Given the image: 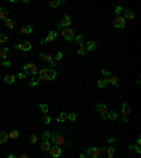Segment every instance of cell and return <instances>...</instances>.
Returning a JSON list of instances; mask_svg holds the SVG:
<instances>
[{"mask_svg":"<svg viewBox=\"0 0 141 158\" xmlns=\"http://www.w3.org/2000/svg\"><path fill=\"white\" fill-rule=\"evenodd\" d=\"M55 78H57V72L54 69L45 68V69L38 71V79L40 80H54Z\"/></svg>","mask_w":141,"mask_h":158,"instance_id":"1","label":"cell"},{"mask_svg":"<svg viewBox=\"0 0 141 158\" xmlns=\"http://www.w3.org/2000/svg\"><path fill=\"white\" fill-rule=\"evenodd\" d=\"M52 141L54 145H58V147H62V145L65 144V137L61 134V133H54V134H51V138H49Z\"/></svg>","mask_w":141,"mask_h":158,"instance_id":"2","label":"cell"},{"mask_svg":"<svg viewBox=\"0 0 141 158\" xmlns=\"http://www.w3.org/2000/svg\"><path fill=\"white\" fill-rule=\"evenodd\" d=\"M24 74L34 76L38 74V68H37L35 64H26V65H24Z\"/></svg>","mask_w":141,"mask_h":158,"instance_id":"3","label":"cell"},{"mask_svg":"<svg viewBox=\"0 0 141 158\" xmlns=\"http://www.w3.org/2000/svg\"><path fill=\"white\" fill-rule=\"evenodd\" d=\"M73 30H70V28H64V31H62V37H64L66 41H72L73 40Z\"/></svg>","mask_w":141,"mask_h":158,"instance_id":"4","label":"cell"},{"mask_svg":"<svg viewBox=\"0 0 141 158\" xmlns=\"http://www.w3.org/2000/svg\"><path fill=\"white\" fill-rule=\"evenodd\" d=\"M16 50H20V51H30L31 50V42H28V41H23V42H20L18 45H16Z\"/></svg>","mask_w":141,"mask_h":158,"instance_id":"5","label":"cell"},{"mask_svg":"<svg viewBox=\"0 0 141 158\" xmlns=\"http://www.w3.org/2000/svg\"><path fill=\"white\" fill-rule=\"evenodd\" d=\"M100 152H102V150H99L96 147H90L88 150V155L92 157V158H99V157H100Z\"/></svg>","mask_w":141,"mask_h":158,"instance_id":"6","label":"cell"},{"mask_svg":"<svg viewBox=\"0 0 141 158\" xmlns=\"http://www.w3.org/2000/svg\"><path fill=\"white\" fill-rule=\"evenodd\" d=\"M96 109H97L99 114L102 116V119L105 120V119H106V114H107V107H106V104H103V103H99L97 106H96Z\"/></svg>","mask_w":141,"mask_h":158,"instance_id":"7","label":"cell"},{"mask_svg":"<svg viewBox=\"0 0 141 158\" xmlns=\"http://www.w3.org/2000/svg\"><path fill=\"white\" fill-rule=\"evenodd\" d=\"M49 154H51L52 157H59L62 154V150H61V147H58V145H51V148H49Z\"/></svg>","mask_w":141,"mask_h":158,"instance_id":"8","label":"cell"},{"mask_svg":"<svg viewBox=\"0 0 141 158\" xmlns=\"http://www.w3.org/2000/svg\"><path fill=\"white\" fill-rule=\"evenodd\" d=\"M124 26H126V20H124L121 16H119V17L114 20V27L116 28H124Z\"/></svg>","mask_w":141,"mask_h":158,"instance_id":"9","label":"cell"},{"mask_svg":"<svg viewBox=\"0 0 141 158\" xmlns=\"http://www.w3.org/2000/svg\"><path fill=\"white\" fill-rule=\"evenodd\" d=\"M70 24V17L69 16H65L64 18H62V21L58 24V28H66Z\"/></svg>","mask_w":141,"mask_h":158,"instance_id":"10","label":"cell"},{"mask_svg":"<svg viewBox=\"0 0 141 158\" xmlns=\"http://www.w3.org/2000/svg\"><path fill=\"white\" fill-rule=\"evenodd\" d=\"M121 110H123L124 117H127V116L131 114V109H130V106H128L127 103H123V104H121Z\"/></svg>","mask_w":141,"mask_h":158,"instance_id":"11","label":"cell"},{"mask_svg":"<svg viewBox=\"0 0 141 158\" xmlns=\"http://www.w3.org/2000/svg\"><path fill=\"white\" fill-rule=\"evenodd\" d=\"M134 17H135V13L133 10H126L124 11V17H123L124 20H133Z\"/></svg>","mask_w":141,"mask_h":158,"instance_id":"12","label":"cell"},{"mask_svg":"<svg viewBox=\"0 0 141 158\" xmlns=\"http://www.w3.org/2000/svg\"><path fill=\"white\" fill-rule=\"evenodd\" d=\"M96 47H97V42L96 41H88V44H85L86 51H93Z\"/></svg>","mask_w":141,"mask_h":158,"instance_id":"13","label":"cell"},{"mask_svg":"<svg viewBox=\"0 0 141 158\" xmlns=\"http://www.w3.org/2000/svg\"><path fill=\"white\" fill-rule=\"evenodd\" d=\"M32 30H34V28H32L31 26H23L21 28H20V33L21 34H31Z\"/></svg>","mask_w":141,"mask_h":158,"instance_id":"14","label":"cell"},{"mask_svg":"<svg viewBox=\"0 0 141 158\" xmlns=\"http://www.w3.org/2000/svg\"><path fill=\"white\" fill-rule=\"evenodd\" d=\"M55 37H57V31H49L47 38H45V42H52L55 40Z\"/></svg>","mask_w":141,"mask_h":158,"instance_id":"15","label":"cell"},{"mask_svg":"<svg viewBox=\"0 0 141 158\" xmlns=\"http://www.w3.org/2000/svg\"><path fill=\"white\" fill-rule=\"evenodd\" d=\"M78 54H79L81 56H85L86 54H88V51H86V48H85V44H81V45L78 47Z\"/></svg>","mask_w":141,"mask_h":158,"instance_id":"16","label":"cell"},{"mask_svg":"<svg viewBox=\"0 0 141 158\" xmlns=\"http://www.w3.org/2000/svg\"><path fill=\"white\" fill-rule=\"evenodd\" d=\"M40 148L43 150V151H49V148H51V143H49V141H44V143H41Z\"/></svg>","mask_w":141,"mask_h":158,"instance_id":"17","label":"cell"},{"mask_svg":"<svg viewBox=\"0 0 141 158\" xmlns=\"http://www.w3.org/2000/svg\"><path fill=\"white\" fill-rule=\"evenodd\" d=\"M57 120L58 121H66L68 120V113H65V112H62V113H59V114H58V117H57Z\"/></svg>","mask_w":141,"mask_h":158,"instance_id":"18","label":"cell"},{"mask_svg":"<svg viewBox=\"0 0 141 158\" xmlns=\"http://www.w3.org/2000/svg\"><path fill=\"white\" fill-rule=\"evenodd\" d=\"M107 83H109V82H107V79H106V78H102V79H99V80H97V86L100 88V89L106 88V86H107Z\"/></svg>","mask_w":141,"mask_h":158,"instance_id":"19","label":"cell"},{"mask_svg":"<svg viewBox=\"0 0 141 158\" xmlns=\"http://www.w3.org/2000/svg\"><path fill=\"white\" fill-rule=\"evenodd\" d=\"M7 140H9V134L4 133V131H2L0 133V144H4Z\"/></svg>","mask_w":141,"mask_h":158,"instance_id":"20","label":"cell"},{"mask_svg":"<svg viewBox=\"0 0 141 158\" xmlns=\"http://www.w3.org/2000/svg\"><path fill=\"white\" fill-rule=\"evenodd\" d=\"M7 56H9V48H3L0 51V58L4 61V59H7Z\"/></svg>","mask_w":141,"mask_h":158,"instance_id":"21","label":"cell"},{"mask_svg":"<svg viewBox=\"0 0 141 158\" xmlns=\"http://www.w3.org/2000/svg\"><path fill=\"white\" fill-rule=\"evenodd\" d=\"M62 3H66V2L65 0H52V2H49V7H58Z\"/></svg>","mask_w":141,"mask_h":158,"instance_id":"22","label":"cell"},{"mask_svg":"<svg viewBox=\"0 0 141 158\" xmlns=\"http://www.w3.org/2000/svg\"><path fill=\"white\" fill-rule=\"evenodd\" d=\"M41 59H44V61H47V62H51V61L54 59V56L51 54H41Z\"/></svg>","mask_w":141,"mask_h":158,"instance_id":"23","label":"cell"},{"mask_svg":"<svg viewBox=\"0 0 141 158\" xmlns=\"http://www.w3.org/2000/svg\"><path fill=\"white\" fill-rule=\"evenodd\" d=\"M14 80H16V76H14V75H11V74L4 76V82H6V83H13Z\"/></svg>","mask_w":141,"mask_h":158,"instance_id":"24","label":"cell"},{"mask_svg":"<svg viewBox=\"0 0 141 158\" xmlns=\"http://www.w3.org/2000/svg\"><path fill=\"white\" fill-rule=\"evenodd\" d=\"M18 136H20V131H18V130H11V131L9 133V138H13V140H16Z\"/></svg>","mask_w":141,"mask_h":158,"instance_id":"25","label":"cell"},{"mask_svg":"<svg viewBox=\"0 0 141 158\" xmlns=\"http://www.w3.org/2000/svg\"><path fill=\"white\" fill-rule=\"evenodd\" d=\"M128 150L133 152H137V154H141V148L138 147V145H128Z\"/></svg>","mask_w":141,"mask_h":158,"instance_id":"26","label":"cell"},{"mask_svg":"<svg viewBox=\"0 0 141 158\" xmlns=\"http://www.w3.org/2000/svg\"><path fill=\"white\" fill-rule=\"evenodd\" d=\"M107 82H110L111 85H114V86H117V78H116V76H113V75H110L109 78H107Z\"/></svg>","mask_w":141,"mask_h":158,"instance_id":"27","label":"cell"},{"mask_svg":"<svg viewBox=\"0 0 141 158\" xmlns=\"http://www.w3.org/2000/svg\"><path fill=\"white\" fill-rule=\"evenodd\" d=\"M41 138H43V141H41V143H44V141H49V138H51V133H49V131H45Z\"/></svg>","mask_w":141,"mask_h":158,"instance_id":"28","label":"cell"},{"mask_svg":"<svg viewBox=\"0 0 141 158\" xmlns=\"http://www.w3.org/2000/svg\"><path fill=\"white\" fill-rule=\"evenodd\" d=\"M6 17H7V10L4 7H2V9H0V20H4Z\"/></svg>","mask_w":141,"mask_h":158,"instance_id":"29","label":"cell"},{"mask_svg":"<svg viewBox=\"0 0 141 158\" xmlns=\"http://www.w3.org/2000/svg\"><path fill=\"white\" fill-rule=\"evenodd\" d=\"M6 27L7 28H14V21L11 18H6Z\"/></svg>","mask_w":141,"mask_h":158,"instance_id":"30","label":"cell"},{"mask_svg":"<svg viewBox=\"0 0 141 158\" xmlns=\"http://www.w3.org/2000/svg\"><path fill=\"white\" fill-rule=\"evenodd\" d=\"M114 147H109V148H107V157H109V158H113L114 157Z\"/></svg>","mask_w":141,"mask_h":158,"instance_id":"31","label":"cell"},{"mask_svg":"<svg viewBox=\"0 0 141 158\" xmlns=\"http://www.w3.org/2000/svg\"><path fill=\"white\" fill-rule=\"evenodd\" d=\"M107 117H109V119L110 120H116V119H117V113H116V112H107V114H106Z\"/></svg>","mask_w":141,"mask_h":158,"instance_id":"32","label":"cell"},{"mask_svg":"<svg viewBox=\"0 0 141 158\" xmlns=\"http://www.w3.org/2000/svg\"><path fill=\"white\" fill-rule=\"evenodd\" d=\"M40 110L43 112V114H48V106L47 104H40Z\"/></svg>","mask_w":141,"mask_h":158,"instance_id":"33","label":"cell"},{"mask_svg":"<svg viewBox=\"0 0 141 158\" xmlns=\"http://www.w3.org/2000/svg\"><path fill=\"white\" fill-rule=\"evenodd\" d=\"M59 59H62V52H61V51H58L57 54H55V56H54V61L57 62V61H59Z\"/></svg>","mask_w":141,"mask_h":158,"instance_id":"34","label":"cell"},{"mask_svg":"<svg viewBox=\"0 0 141 158\" xmlns=\"http://www.w3.org/2000/svg\"><path fill=\"white\" fill-rule=\"evenodd\" d=\"M28 141H30L31 144H34V143H37V136H35V134H31L30 137H28Z\"/></svg>","mask_w":141,"mask_h":158,"instance_id":"35","label":"cell"},{"mask_svg":"<svg viewBox=\"0 0 141 158\" xmlns=\"http://www.w3.org/2000/svg\"><path fill=\"white\" fill-rule=\"evenodd\" d=\"M76 114H75V113H70V114H68V120H70V121H75L76 120Z\"/></svg>","mask_w":141,"mask_h":158,"instance_id":"36","label":"cell"},{"mask_svg":"<svg viewBox=\"0 0 141 158\" xmlns=\"http://www.w3.org/2000/svg\"><path fill=\"white\" fill-rule=\"evenodd\" d=\"M7 40H9V38H7L6 35H0V44H6Z\"/></svg>","mask_w":141,"mask_h":158,"instance_id":"37","label":"cell"},{"mask_svg":"<svg viewBox=\"0 0 141 158\" xmlns=\"http://www.w3.org/2000/svg\"><path fill=\"white\" fill-rule=\"evenodd\" d=\"M102 74H103V78H106V79L110 76V72H109V71H106V69H103V71H102Z\"/></svg>","mask_w":141,"mask_h":158,"instance_id":"38","label":"cell"},{"mask_svg":"<svg viewBox=\"0 0 141 158\" xmlns=\"http://www.w3.org/2000/svg\"><path fill=\"white\" fill-rule=\"evenodd\" d=\"M44 121H45V124H48L49 121H51V117H49V114H44Z\"/></svg>","mask_w":141,"mask_h":158,"instance_id":"39","label":"cell"},{"mask_svg":"<svg viewBox=\"0 0 141 158\" xmlns=\"http://www.w3.org/2000/svg\"><path fill=\"white\" fill-rule=\"evenodd\" d=\"M76 41H78V44H79V45H81V44H83V37H82V35H78V37H76Z\"/></svg>","mask_w":141,"mask_h":158,"instance_id":"40","label":"cell"},{"mask_svg":"<svg viewBox=\"0 0 141 158\" xmlns=\"http://www.w3.org/2000/svg\"><path fill=\"white\" fill-rule=\"evenodd\" d=\"M26 76H27V75H26V74H24V72H18V75H17V78H18V79H24V78H26Z\"/></svg>","mask_w":141,"mask_h":158,"instance_id":"41","label":"cell"},{"mask_svg":"<svg viewBox=\"0 0 141 158\" xmlns=\"http://www.w3.org/2000/svg\"><path fill=\"white\" fill-rule=\"evenodd\" d=\"M2 64H3V65H4V66H10V65H11V64H10V61H7V59L2 61Z\"/></svg>","mask_w":141,"mask_h":158,"instance_id":"42","label":"cell"},{"mask_svg":"<svg viewBox=\"0 0 141 158\" xmlns=\"http://www.w3.org/2000/svg\"><path fill=\"white\" fill-rule=\"evenodd\" d=\"M121 7H120V6H117V7H116V13H117V14H120V13H121Z\"/></svg>","mask_w":141,"mask_h":158,"instance_id":"43","label":"cell"},{"mask_svg":"<svg viewBox=\"0 0 141 158\" xmlns=\"http://www.w3.org/2000/svg\"><path fill=\"white\" fill-rule=\"evenodd\" d=\"M49 65H51L52 68H55V65H57V62H55V61H54V59H52V61H51V62H49Z\"/></svg>","mask_w":141,"mask_h":158,"instance_id":"44","label":"cell"},{"mask_svg":"<svg viewBox=\"0 0 141 158\" xmlns=\"http://www.w3.org/2000/svg\"><path fill=\"white\" fill-rule=\"evenodd\" d=\"M37 85H38V80H32V82H31V86H37Z\"/></svg>","mask_w":141,"mask_h":158,"instance_id":"45","label":"cell"},{"mask_svg":"<svg viewBox=\"0 0 141 158\" xmlns=\"http://www.w3.org/2000/svg\"><path fill=\"white\" fill-rule=\"evenodd\" d=\"M109 144L114 145V144H116V140H114V138H110V140H109Z\"/></svg>","mask_w":141,"mask_h":158,"instance_id":"46","label":"cell"},{"mask_svg":"<svg viewBox=\"0 0 141 158\" xmlns=\"http://www.w3.org/2000/svg\"><path fill=\"white\" fill-rule=\"evenodd\" d=\"M137 145H138V147L141 145V138H138V140H137Z\"/></svg>","mask_w":141,"mask_h":158,"instance_id":"47","label":"cell"},{"mask_svg":"<svg viewBox=\"0 0 141 158\" xmlns=\"http://www.w3.org/2000/svg\"><path fill=\"white\" fill-rule=\"evenodd\" d=\"M81 158H88V155H85V154H82V155H81Z\"/></svg>","mask_w":141,"mask_h":158,"instance_id":"48","label":"cell"},{"mask_svg":"<svg viewBox=\"0 0 141 158\" xmlns=\"http://www.w3.org/2000/svg\"><path fill=\"white\" fill-rule=\"evenodd\" d=\"M18 158H28V157H27V155H20Z\"/></svg>","mask_w":141,"mask_h":158,"instance_id":"49","label":"cell"},{"mask_svg":"<svg viewBox=\"0 0 141 158\" xmlns=\"http://www.w3.org/2000/svg\"><path fill=\"white\" fill-rule=\"evenodd\" d=\"M9 158H16L14 155H9Z\"/></svg>","mask_w":141,"mask_h":158,"instance_id":"50","label":"cell"},{"mask_svg":"<svg viewBox=\"0 0 141 158\" xmlns=\"http://www.w3.org/2000/svg\"><path fill=\"white\" fill-rule=\"evenodd\" d=\"M0 62H2V58H0Z\"/></svg>","mask_w":141,"mask_h":158,"instance_id":"51","label":"cell"}]
</instances>
